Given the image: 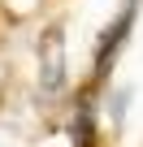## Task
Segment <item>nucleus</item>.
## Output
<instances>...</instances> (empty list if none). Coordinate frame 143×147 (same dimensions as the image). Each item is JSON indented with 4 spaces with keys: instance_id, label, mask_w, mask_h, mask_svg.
Segmentation results:
<instances>
[{
    "instance_id": "nucleus-1",
    "label": "nucleus",
    "mask_w": 143,
    "mask_h": 147,
    "mask_svg": "<svg viewBox=\"0 0 143 147\" xmlns=\"http://www.w3.org/2000/svg\"><path fill=\"white\" fill-rule=\"evenodd\" d=\"M130 22H134V5H126L121 13H117V22L104 30V43H100V61H96V74L104 78L108 74V65H113V56H117V48H121V39L130 35Z\"/></svg>"
},
{
    "instance_id": "nucleus-3",
    "label": "nucleus",
    "mask_w": 143,
    "mask_h": 147,
    "mask_svg": "<svg viewBox=\"0 0 143 147\" xmlns=\"http://www.w3.org/2000/svg\"><path fill=\"white\" fill-rule=\"evenodd\" d=\"M74 138H78V147H96V130L87 125V104H83L78 117H74Z\"/></svg>"
},
{
    "instance_id": "nucleus-2",
    "label": "nucleus",
    "mask_w": 143,
    "mask_h": 147,
    "mask_svg": "<svg viewBox=\"0 0 143 147\" xmlns=\"http://www.w3.org/2000/svg\"><path fill=\"white\" fill-rule=\"evenodd\" d=\"M39 61H43V91H61V82H65V61H61V30H48V35H43Z\"/></svg>"
}]
</instances>
